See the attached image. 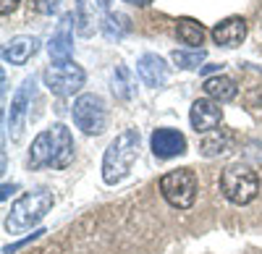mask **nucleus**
<instances>
[{"instance_id":"f257e3e1","label":"nucleus","mask_w":262,"mask_h":254,"mask_svg":"<svg viewBox=\"0 0 262 254\" xmlns=\"http://www.w3.org/2000/svg\"><path fill=\"white\" fill-rule=\"evenodd\" d=\"M74 160V136L63 123H53L50 129L39 131L32 142L29 152V165L34 171L39 168H53V171H63Z\"/></svg>"},{"instance_id":"f03ea898","label":"nucleus","mask_w":262,"mask_h":254,"mask_svg":"<svg viewBox=\"0 0 262 254\" xmlns=\"http://www.w3.org/2000/svg\"><path fill=\"white\" fill-rule=\"evenodd\" d=\"M139 147H142V136L137 129H126L123 134H118L111 147L105 150L102 157V181L116 186L118 181H123L134 165L137 155H139Z\"/></svg>"},{"instance_id":"7ed1b4c3","label":"nucleus","mask_w":262,"mask_h":254,"mask_svg":"<svg viewBox=\"0 0 262 254\" xmlns=\"http://www.w3.org/2000/svg\"><path fill=\"white\" fill-rule=\"evenodd\" d=\"M53 194L45 189H37V192H27L24 197H18L11 204V213L6 218V230L8 234H21V230H29L32 225H37L53 210Z\"/></svg>"},{"instance_id":"20e7f679","label":"nucleus","mask_w":262,"mask_h":254,"mask_svg":"<svg viewBox=\"0 0 262 254\" xmlns=\"http://www.w3.org/2000/svg\"><path fill=\"white\" fill-rule=\"evenodd\" d=\"M221 189L228 202L233 204H249L257 199V192H259V178L257 173L252 171L249 165H242V163H233L228 165L226 171L221 173Z\"/></svg>"},{"instance_id":"39448f33","label":"nucleus","mask_w":262,"mask_h":254,"mask_svg":"<svg viewBox=\"0 0 262 254\" xmlns=\"http://www.w3.org/2000/svg\"><path fill=\"white\" fill-rule=\"evenodd\" d=\"M196 176L189 171V168H179V171H170L160 178V194L163 199L176 207V210H189L196 199Z\"/></svg>"},{"instance_id":"423d86ee","label":"nucleus","mask_w":262,"mask_h":254,"mask_svg":"<svg viewBox=\"0 0 262 254\" xmlns=\"http://www.w3.org/2000/svg\"><path fill=\"white\" fill-rule=\"evenodd\" d=\"M42 79H45V87L58 95V97H71L76 95L81 87H84V68L76 66L74 60H63V63H53V66L45 68V74H42Z\"/></svg>"},{"instance_id":"0eeeda50","label":"nucleus","mask_w":262,"mask_h":254,"mask_svg":"<svg viewBox=\"0 0 262 254\" xmlns=\"http://www.w3.org/2000/svg\"><path fill=\"white\" fill-rule=\"evenodd\" d=\"M71 116H74V123L79 126L84 134L97 136V134L105 131L107 116H105V102H102L100 95H79L74 100Z\"/></svg>"},{"instance_id":"6e6552de","label":"nucleus","mask_w":262,"mask_h":254,"mask_svg":"<svg viewBox=\"0 0 262 254\" xmlns=\"http://www.w3.org/2000/svg\"><path fill=\"white\" fill-rule=\"evenodd\" d=\"M189 121H191V129L196 134H207L215 131L223 121V110H221V102H215L210 97L202 100H194L191 110H189Z\"/></svg>"},{"instance_id":"1a4fd4ad","label":"nucleus","mask_w":262,"mask_h":254,"mask_svg":"<svg viewBox=\"0 0 262 254\" xmlns=\"http://www.w3.org/2000/svg\"><path fill=\"white\" fill-rule=\"evenodd\" d=\"M32 95H34V79H24V81H21V87H18V92L13 95L11 110H8V129H11V136L13 139L21 136V129H24Z\"/></svg>"},{"instance_id":"9d476101","label":"nucleus","mask_w":262,"mask_h":254,"mask_svg":"<svg viewBox=\"0 0 262 254\" xmlns=\"http://www.w3.org/2000/svg\"><path fill=\"white\" fill-rule=\"evenodd\" d=\"M149 144H152L155 157H160V160H168V157H176V155L186 152V136L176 129H155Z\"/></svg>"},{"instance_id":"9b49d317","label":"nucleus","mask_w":262,"mask_h":254,"mask_svg":"<svg viewBox=\"0 0 262 254\" xmlns=\"http://www.w3.org/2000/svg\"><path fill=\"white\" fill-rule=\"evenodd\" d=\"M137 74L139 79L147 84V87H163V84L168 81V63L155 55V53H144L139 60H137Z\"/></svg>"},{"instance_id":"f8f14e48","label":"nucleus","mask_w":262,"mask_h":254,"mask_svg":"<svg viewBox=\"0 0 262 254\" xmlns=\"http://www.w3.org/2000/svg\"><path fill=\"white\" fill-rule=\"evenodd\" d=\"M244 37H247V21L242 16H228L212 29V39L223 48H238Z\"/></svg>"},{"instance_id":"ddd939ff","label":"nucleus","mask_w":262,"mask_h":254,"mask_svg":"<svg viewBox=\"0 0 262 254\" xmlns=\"http://www.w3.org/2000/svg\"><path fill=\"white\" fill-rule=\"evenodd\" d=\"M71 18L74 16H63L60 18V27L58 32L50 37L48 42V53L55 63H63V60H71V53H74V34H71Z\"/></svg>"},{"instance_id":"4468645a","label":"nucleus","mask_w":262,"mask_h":254,"mask_svg":"<svg viewBox=\"0 0 262 254\" xmlns=\"http://www.w3.org/2000/svg\"><path fill=\"white\" fill-rule=\"evenodd\" d=\"M39 50V39L37 37H29V34H18L13 37L8 45L3 48V58L6 63H11V66H24V63Z\"/></svg>"},{"instance_id":"2eb2a0df","label":"nucleus","mask_w":262,"mask_h":254,"mask_svg":"<svg viewBox=\"0 0 262 254\" xmlns=\"http://www.w3.org/2000/svg\"><path fill=\"white\" fill-rule=\"evenodd\" d=\"M236 92H238L236 81L228 79V76H223V74H215V76H207L205 79V95L210 100H215V102H228V100L236 97Z\"/></svg>"},{"instance_id":"dca6fc26","label":"nucleus","mask_w":262,"mask_h":254,"mask_svg":"<svg viewBox=\"0 0 262 254\" xmlns=\"http://www.w3.org/2000/svg\"><path fill=\"white\" fill-rule=\"evenodd\" d=\"M176 32H179V39L184 42V45H189L194 50H200V45L205 42V27L194 18H179Z\"/></svg>"},{"instance_id":"f3484780","label":"nucleus","mask_w":262,"mask_h":254,"mask_svg":"<svg viewBox=\"0 0 262 254\" xmlns=\"http://www.w3.org/2000/svg\"><path fill=\"white\" fill-rule=\"evenodd\" d=\"M228 144H231V134L221 131V129H215V131H207L200 142V152L205 157H217V155H223L228 150Z\"/></svg>"},{"instance_id":"a211bd4d","label":"nucleus","mask_w":262,"mask_h":254,"mask_svg":"<svg viewBox=\"0 0 262 254\" xmlns=\"http://www.w3.org/2000/svg\"><path fill=\"white\" fill-rule=\"evenodd\" d=\"M113 92L121 100L134 97V79H131V71L126 66H116V71H113Z\"/></svg>"},{"instance_id":"6ab92c4d","label":"nucleus","mask_w":262,"mask_h":254,"mask_svg":"<svg viewBox=\"0 0 262 254\" xmlns=\"http://www.w3.org/2000/svg\"><path fill=\"white\" fill-rule=\"evenodd\" d=\"M102 29H105V34L111 37V39H121L123 34H128L131 32V24H128V16H123V13H107L105 16V21H102Z\"/></svg>"},{"instance_id":"aec40b11","label":"nucleus","mask_w":262,"mask_h":254,"mask_svg":"<svg viewBox=\"0 0 262 254\" xmlns=\"http://www.w3.org/2000/svg\"><path fill=\"white\" fill-rule=\"evenodd\" d=\"M205 50H173L170 60L176 63L179 68H202V60H205Z\"/></svg>"},{"instance_id":"412c9836","label":"nucleus","mask_w":262,"mask_h":254,"mask_svg":"<svg viewBox=\"0 0 262 254\" xmlns=\"http://www.w3.org/2000/svg\"><path fill=\"white\" fill-rule=\"evenodd\" d=\"M79 34L90 37L92 34V16H90V3L86 0H79Z\"/></svg>"},{"instance_id":"4be33fe9","label":"nucleus","mask_w":262,"mask_h":254,"mask_svg":"<svg viewBox=\"0 0 262 254\" xmlns=\"http://www.w3.org/2000/svg\"><path fill=\"white\" fill-rule=\"evenodd\" d=\"M60 6V0H32V8L42 16H53Z\"/></svg>"},{"instance_id":"5701e85b","label":"nucleus","mask_w":262,"mask_h":254,"mask_svg":"<svg viewBox=\"0 0 262 254\" xmlns=\"http://www.w3.org/2000/svg\"><path fill=\"white\" fill-rule=\"evenodd\" d=\"M45 230H34L32 236H27V239H21V241H16V244H11V246H3V254H13V251H18V249H24L29 241H34V239H39Z\"/></svg>"},{"instance_id":"b1692460","label":"nucleus","mask_w":262,"mask_h":254,"mask_svg":"<svg viewBox=\"0 0 262 254\" xmlns=\"http://www.w3.org/2000/svg\"><path fill=\"white\" fill-rule=\"evenodd\" d=\"M18 6V0H0V13H3V16H8L13 8Z\"/></svg>"},{"instance_id":"393cba45","label":"nucleus","mask_w":262,"mask_h":254,"mask_svg":"<svg viewBox=\"0 0 262 254\" xmlns=\"http://www.w3.org/2000/svg\"><path fill=\"white\" fill-rule=\"evenodd\" d=\"M221 66H217V63H207V66H202V74H212V71H217Z\"/></svg>"},{"instance_id":"a878e982","label":"nucleus","mask_w":262,"mask_h":254,"mask_svg":"<svg viewBox=\"0 0 262 254\" xmlns=\"http://www.w3.org/2000/svg\"><path fill=\"white\" fill-rule=\"evenodd\" d=\"M126 3H134V6H149V0H126Z\"/></svg>"}]
</instances>
